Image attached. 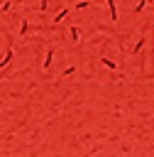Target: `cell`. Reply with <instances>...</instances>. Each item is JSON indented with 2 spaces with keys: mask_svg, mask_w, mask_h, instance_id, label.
Masks as SVG:
<instances>
[{
  "mask_svg": "<svg viewBox=\"0 0 154 157\" xmlns=\"http://www.w3.org/2000/svg\"><path fill=\"white\" fill-rule=\"evenodd\" d=\"M66 15H68V10H61V12H59V15H56V20H54V22H61V20H64V17H66Z\"/></svg>",
  "mask_w": 154,
  "mask_h": 157,
  "instance_id": "2",
  "label": "cell"
},
{
  "mask_svg": "<svg viewBox=\"0 0 154 157\" xmlns=\"http://www.w3.org/2000/svg\"><path fill=\"white\" fill-rule=\"evenodd\" d=\"M78 37H81V32L73 27V29H71V42H78Z\"/></svg>",
  "mask_w": 154,
  "mask_h": 157,
  "instance_id": "1",
  "label": "cell"
}]
</instances>
